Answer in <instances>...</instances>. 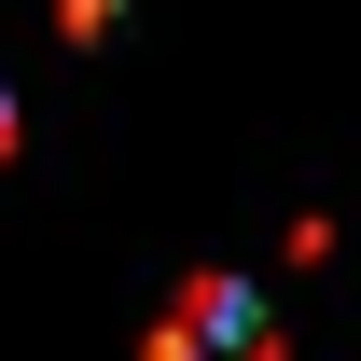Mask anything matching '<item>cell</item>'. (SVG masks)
Returning a JSON list of instances; mask_svg holds the SVG:
<instances>
[{
  "label": "cell",
  "instance_id": "obj_1",
  "mask_svg": "<svg viewBox=\"0 0 361 361\" xmlns=\"http://www.w3.org/2000/svg\"><path fill=\"white\" fill-rule=\"evenodd\" d=\"M153 361H278L264 292H236V278H195V292L153 319Z\"/></svg>",
  "mask_w": 361,
  "mask_h": 361
},
{
  "label": "cell",
  "instance_id": "obj_2",
  "mask_svg": "<svg viewBox=\"0 0 361 361\" xmlns=\"http://www.w3.org/2000/svg\"><path fill=\"white\" fill-rule=\"evenodd\" d=\"M0 139H14V97H0Z\"/></svg>",
  "mask_w": 361,
  "mask_h": 361
}]
</instances>
